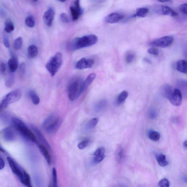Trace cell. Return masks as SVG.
Listing matches in <instances>:
<instances>
[{"mask_svg": "<svg viewBox=\"0 0 187 187\" xmlns=\"http://www.w3.org/2000/svg\"><path fill=\"white\" fill-rule=\"evenodd\" d=\"M98 39L96 35H87L81 37L75 38L69 42L67 49L70 51H74L85 47L91 46L97 42Z\"/></svg>", "mask_w": 187, "mask_h": 187, "instance_id": "cell-1", "label": "cell"}, {"mask_svg": "<svg viewBox=\"0 0 187 187\" xmlns=\"http://www.w3.org/2000/svg\"><path fill=\"white\" fill-rule=\"evenodd\" d=\"M7 160L12 172L18 178L21 183L26 186L32 187L29 175L12 158L7 157Z\"/></svg>", "mask_w": 187, "mask_h": 187, "instance_id": "cell-2", "label": "cell"}, {"mask_svg": "<svg viewBox=\"0 0 187 187\" xmlns=\"http://www.w3.org/2000/svg\"><path fill=\"white\" fill-rule=\"evenodd\" d=\"M84 81L77 78L72 81L68 87L69 99L71 101L76 100L83 92Z\"/></svg>", "mask_w": 187, "mask_h": 187, "instance_id": "cell-3", "label": "cell"}, {"mask_svg": "<svg viewBox=\"0 0 187 187\" xmlns=\"http://www.w3.org/2000/svg\"><path fill=\"white\" fill-rule=\"evenodd\" d=\"M12 124L17 131L24 137L32 142H37V140L34 134L21 119L13 118L12 119Z\"/></svg>", "mask_w": 187, "mask_h": 187, "instance_id": "cell-4", "label": "cell"}, {"mask_svg": "<svg viewBox=\"0 0 187 187\" xmlns=\"http://www.w3.org/2000/svg\"><path fill=\"white\" fill-rule=\"evenodd\" d=\"M62 123V119L60 117L50 115L44 121L42 127L47 133L53 134L58 131Z\"/></svg>", "mask_w": 187, "mask_h": 187, "instance_id": "cell-5", "label": "cell"}, {"mask_svg": "<svg viewBox=\"0 0 187 187\" xmlns=\"http://www.w3.org/2000/svg\"><path fill=\"white\" fill-rule=\"evenodd\" d=\"M62 64V55L60 52L56 54L49 60L46 64L45 67L52 76H53L57 73Z\"/></svg>", "mask_w": 187, "mask_h": 187, "instance_id": "cell-6", "label": "cell"}, {"mask_svg": "<svg viewBox=\"0 0 187 187\" xmlns=\"http://www.w3.org/2000/svg\"><path fill=\"white\" fill-rule=\"evenodd\" d=\"M22 96V92L20 89H16L9 93L0 104V112L7 108L10 104L17 101Z\"/></svg>", "mask_w": 187, "mask_h": 187, "instance_id": "cell-7", "label": "cell"}, {"mask_svg": "<svg viewBox=\"0 0 187 187\" xmlns=\"http://www.w3.org/2000/svg\"><path fill=\"white\" fill-rule=\"evenodd\" d=\"M174 40V38L171 36H165L156 39L150 43V45L153 47L165 48L171 45Z\"/></svg>", "mask_w": 187, "mask_h": 187, "instance_id": "cell-8", "label": "cell"}, {"mask_svg": "<svg viewBox=\"0 0 187 187\" xmlns=\"http://www.w3.org/2000/svg\"><path fill=\"white\" fill-rule=\"evenodd\" d=\"M168 99L172 105L177 106H180L182 99V93L180 90L178 88L173 90Z\"/></svg>", "mask_w": 187, "mask_h": 187, "instance_id": "cell-9", "label": "cell"}, {"mask_svg": "<svg viewBox=\"0 0 187 187\" xmlns=\"http://www.w3.org/2000/svg\"><path fill=\"white\" fill-rule=\"evenodd\" d=\"M70 10L73 20H77L83 13L80 4V0H76L73 5L70 7Z\"/></svg>", "mask_w": 187, "mask_h": 187, "instance_id": "cell-10", "label": "cell"}, {"mask_svg": "<svg viewBox=\"0 0 187 187\" xmlns=\"http://www.w3.org/2000/svg\"><path fill=\"white\" fill-rule=\"evenodd\" d=\"M94 64V60L93 59L82 58L76 63V67L78 70H83L91 68Z\"/></svg>", "mask_w": 187, "mask_h": 187, "instance_id": "cell-11", "label": "cell"}, {"mask_svg": "<svg viewBox=\"0 0 187 187\" xmlns=\"http://www.w3.org/2000/svg\"><path fill=\"white\" fill-rule=\"evenodd\" d=\"M55 14L54 11L52 8L49 9L44 13L43 19L47 27H50L52 25L54 19Z\"/></svg>", "mask_w": 187, "mask_h": 187, "instance_id": "cell-12", "label": "cell"}, {"mask_svg": "<svg viewBox=\"0 0 187 187\" xmlns=\"http://www.w3.org/2000/svg\"><path fill=\"white\" fill-rule=\"evenodd\" d=\"M105 149L103 147L98 148L94 154L93 162L99 163L101 162L105 158Z\"/></svg>", "mask_w": 187, "mask_h": 187, "instance_id": "cell-13", "label": "cell"}, {"mask_svg": "<svg viewBox=\"0 0 187 187\" xmlns=\"http://www.w3.org/2000/svg\"><path fill=\"white\" fill-rule=\"evenodd\" d=\"M31 127L32 129L36 133L38 138H39L40 140L41 141V142L44 144V145L46 147L47 149L50 150V151H51V150H52V148H51V147H50V144H49V142H47L46 139H45V138L44 137L43 135L41 133L40 131L37 128H36V127L34 126V125H31Z\"/></svg>", "mask_w": 187, "mask_h": 187, "instance_id": "cell-14", "label": "cell"}, {"mask_svg": "<svg viewBox=\"0 0 187 187\" xmlns=\"http://www.w3.org/2000/svg\"><path fill=\"white\" fill-rule=\"evenodd\" d=\"M123 16L117 13L110 14L106 17L105 20L107 23L110 24L116 23L122 19Z\"/></svg>", "mask_w": 187, "mask_h": 187, "instance_id": "cell-15", "label": "cell"}, {"mask_svg": "<svg viewBox=\"0 0 187 187\" xmlns=\"http://www.w3.org/2000/svg\"><path fill=\"white\" fill-rule=\"evenodd\" d=\"M12 54L11 59L9 60L8 65L10 71L11 73H14L18 68V64L17 58L16 55Z\"/></svg>", "mask_w": 187, "mask_h": 187, "instance_id": "cell-16", "label": "cell"}, {"mask_svg": "<svg viewBox=\"0 0 187 187\" xmlns=\"http://www.w3.org/2000/svg\"><path fill=\"white\" fill-rule=\"evenodd\" d=\"M3 136L6 140L9 142L14 140L16 137L14 131L10 128H6L4 130Z\"/></svg>", "mask_w": 187, "mask_h": 187, "instance_id": "cell-17", "label": "cell"}, {"mask_svg": "<svg viewBox=\"0 0 187 187\" xmlns=\"http://www.w3.org/2000/svg\"><path fill=\"white\" fill-rule=\"evenodd\" d=\"M161 13L163 15H166L173 17H176L178 16L177 12L168 6H162L161 7Z\"/></svg>", "mask_w": 187, "mask_h": 187, "instance_id": "cell-18", "label": "cell"}, {"mask_svg": "<svg viewBox=\"0 0 187 187\" xmlns=\"http://www.w3.org/2000/svg\"><path fill=\"white\" fill-rule=\"evenodd\" d=\"M38 147H39L41 154L43 156L47 163L50 164L51 163V157H50V155L48 152L47 148L42 145H39Z\"/></svg>", "mask_w": 187, "mask_h": 187, "instance_id": "cell-19", "label": "cell"}, {"mask_svg": "<svg viewBox=\"0 0 187 187\" xmlns=\"http://www.w3.org/2000/svg\"><path fill=\"white\" fill-rule=\"evenodd\" d=\"M177 69L181 73L187 74V63L184 60H181L177 62Z\"/></svg>", "mask_w": 187, "mask_h": 187, "instance_id": "cell-20", "label": "cell"}, {"mask_svg": "<svg viewBox=\"0 0 187 187\" xmlns=\"http://www.w3.org/2000/svg\"><path fill=\"white\" fill-rule=\"evenodd\" d=\"M96 77V75L94 73H92L87 76L86 79L83 82V91H85L88 88L90 85L94 81Z\"/></svg>", "mask_w": 187, "mask_h": 187, "instance_id": "cell-21", "label": "cell"}, {"mask_svg": "<svg viewBox=\"0 0 187 187\" xmlns=\"http://www.w3.org/2000/svg\"><path fill=\"white\" fill-rule=\"evenodd\" d=\"M173 90L170 86L168 84H165L162 87V94L165 98L168 99L172 92Z\"/></svg>", "mask_w": 187, "mask_h": 187, "instance_id": "cell-22", "label": "cell"}, {"mask_svg": "<svg viewBox=\"0 0 187 187\" xmlns=\"http://www.w3.org/2000/svg\"><path fill=\"white\" fill-rule=\"evenodd\" d=\"M156 159L158 163L161 166L165 167L168 165V162L166 160V156L165 155H157L156 156Z\"/></svg>", "mask_w": 187, "mask_h": 187, "instance_id": "cell-23", "label": "cell"}, {"mask_svg": "<svg viewBox=\"0 0 187 187\" xmlns=\"http://www.w3.org/2000/svg\"><path fill=\"white\" fill-rule=\"evenodd\" d=\"M149 12L148 8L145 7L138 8L136 9L135 14L133 15V17H145L147 16Z\"/></svg>", "mask_w": 187, "mask_h": 187, "instance_id": "cell-24", "label": "cell"}, {"mask_svg": "<svg viewBox=\"0 0 187 187\" xmlns=\"http://www.w3.org/2000/svg\"><path fill=\"white\" fill-rule=\"evenodd\" d=\"M37 47L34 45H30L28 49V55L30 58L33 59L36 58L38 55Z\"/></svg>", "mask_w": 187, "mask_h": 187, "instance_id": "cell-25", "label": "cell"}, {"mask_svg": "<svg viewBox=\"0 0 187 187\" xmlns=\"http://www.w3.org/2000/svg\"><path fill=\"white\" fill-rule=\"evenodd\" d=\"M148 137L150 140L153 141H159L160 139V134L157 131L154 130H150L148 132Z\"/></svg>", "mask_w": 187, "mask_h": 187, "instance_id": "cell-26", "label": "cell"}, {"mask_svg": "<svg viewBox=\"0 0 187 187\" xmlns=\"http://www.w3.org/2000/svg\"><path fill=\"white\" fill-rule=\"evenodd\" d=\"M99 119L97 118H93L90 119L87 124L86 128L88 130H92L94 129L97 124Z\"/></svg>", "mask_w": 187, "mask_h": 187, "instance_id": "cell-27", "label": "cell"}, {"mask_svg": "<svg viewBox=\"0 0 187 187\" xmlns=\"http://www.w3.org/2000/svg\"><path fill=\"white\" fill-rule=\"evenodd\" d=\"M5 27L4 30L7 33H10L14 29V25L11 20L8 19L5 22Z\"/></svg>", "mask_w": 187, "mask_h": 187, "instance_id": "cell-28", "label": "cell"}, {"mask_svg": "<svg viewBox=\"0 0 187 187\" xmlns=\"http://www.w3.org/2000/svg\"><path fill=\"white\" fill-rule=\"evenodd\" d=\"M128 96V92L126 91H122L118 96L117 99L118 103L119 104L123 103L127 99Z\"/></svg>", "mask_w": 187, "mask_h": 187, "instance_id": "cell-29", "label": "cell"}, {"mask_svg": "<svg viewBox=\"0 0 187 187\" xmlns=\"http://www.w3.org/2000/svg\"><path fill=\"white\" fill-rule=\"evenodd\" d=\"M29 96L31 99L32 102L35 105H37L40 102V99L39 96L35 92L31 91L29 93Z\"/></svg>", "mask_w": 187, "mask_h": 187, "instance_id": "cell-30", "label": "cell"}, {"mask_svg": "<svg viewBox=\"0 0 187 187\" xmlns=\"http://www.w3.org/2000/svg\"><path fill=\"white\" fill-rule=\"evenodd\" d=\"M11 74L9 75V76L6 80L5 85L6 86L8 87H12L14 83L15 77L14 75L13 74V73H11Z\"/></svg>", "mask_w": 187, "mask_h": 187, "instance_id": "cell-31", "label": "cell"}, {"mask_svg": "<svg viewBox=\"0 0 187 187\" xmlns=\"http://www.w3.org/2000/svg\"><path fill=\"white\" fill-rule=\"evenodd\" d=\"M135 54L133 52H129L126 55L125 60L126 62L128 64L131 63L134 61Z\"/></svg>", "mask_w": 187, "mask_h": 187, "instance_id": "cell-32", "label": "cell"}, {"mask_svg": "<svg viewBox=\"0 0 187 187\" xmlns=\"http://www.w3.org/2000/svg\"><path fill=\"white\" fill-rule=\"evenodd\" d=\"M23 39L22 37H19L17 38L15 40L14 44V47L16 50H18L21 49L22 46Z\"/></svg>", "mask_w": 187, "mask_h": 187, "instance_id": "cell-33", "label": "cell"}, {"mask_svg": "<svg viewBox=\"0 0 187 187\" xmlns=\"http://www.w3.org/2000/svg\"><path fill=\"white\" fill-rule=\"evenodd\" d=\"M25 64L24 63H21L20 64L19 70H18L19 76L21 78H23L24 74H25Z\"/></svg>", "mask_w": 187, "mask_h": 187, "instance_id": "cell-34", "label": "cell"}, {"mask_svg": "<svg viewBox=\"0 0 187 187\" xmlns=\"http://www.w3.org/2000/svg\"><path fill=\"white\" fill-rule=\"evenodd\" d=\"M25 23L29 27H34L35 21L33 17L32 16L27 17L25 19Z\"/></svg>", "mask_w": 187, "mask_h": 187, "instance_id": "cell-35", "label": "cell"}, {"mask_svg": "<svg viewBox=\"0 0 187 187\" xmlns=\"http://www.w3.org/2000/svg\"><path fill=\"white\" fill-rule=\"evenodd\" d=\"M53 186L56 187L58 186L57 174L56 169L55 168H53Z\"/></svg>", "mask_w": 187, "mask_h": 187, "instance_id": "cell-36", "label": "cell"}, {"mask_svg": "<svg viewBox=\"0 0 187 187\" xmlns=\"http://www.w3.org/2000/svg\"><path fill=\"white\" fill-rule=\"evenodd\" d=\"M89 143V141L88 140L83 141L80 143L78 144V148L81 150H83L88 146Z\"/></svg>", "mask_w": 187, "mask_h": 187, "instance_id": "cell-37", "label": "cell"}, {"mask_svg": "<svg viewBox=\"0 0 187 187\" xmlns=\"http://www.w3.org/2000/svg\"><path fill=\"white\" fill-rule=\"evenodd\" d=\"M158 185L161 187H168L170 186V183L168 179H163L159 181Z\"/></svg>", "mask_w": 187, "mask_h": 187, "instance_id": "cell-38", "label": "cell"}, {"mask_svg": "<svg viewBox=\"0 0 187 187\" xmlns=\"http://www.w3.org/2000/svg\"><path fill=\"white\" fill-rule=\"evenodd\" d=\"M3 42L4 45L7 48H9L10 47V43L8 36L6 35H4L3 36Z\"/></svg>", "mask_w": 187, "mask_h": 187, "instance_id": "cell-39", "label": "cell"}, {"mask_svg": "<svg viewBox=\"0 0 187 187\" xmlns=\"http://www.w3.org/2000/svg\"><path fill=\"white\" fill-rule=\"evenodd\" d=\"M147 52L150 54L157 56L159 55V51L158 50L156 47H151L148 49Z\"/></svg>", "mask_w": 187, "mask_h": 187, "instance_id": "cell-40", "label": "cell"}, {"mask_svg": "<svg viewBox=\"0 0 187 187\" xmlns=\"http://www.w3.org/2000/svg\"><path fill=\"white\" fill-rule=\"evenodd\" d=\"M179 10L183 14L186 15L187 13V4H184L180 5L179 7Z\"/></svg>", "mask_w": 187, "mask_h": 187, "instance_id": "cell-41", "label": "cell"}, {"mask_svg": "<svg viewBox=\"0 0 187 187\" xmlns=\"http://www.w3.org/2000/svg\"><path fill=\"white\" fill-rule=\"evenodd\" d=\"M6 71V67L5 63H1L0 64V73L2 75L5 74Z\"/></svg>", "mask_w": 187, "mask_h": 187, "instance_id": "cell-42", "label": "cell"}, {"mask_svg": "<svg viewBox=\"0 0 187 187\" xmlns=\"http://www.w3.org/2000/svg\"><path fill=\"white\" fill-rule=\"evenodd\" d=\"M60 19L64 23H67L69 22L68 16L65 14L63 13L60 15Z\"/></svg>", "mask_w": 187, "mask_h": 187, "instance_id": "cell-43", "label": "cell"}, {"mask_svg": "<svg viewBox=\"0 0 187 187\" xmlns=\"http://www.w3.org/2000/svg\"><path fill=\"white\" fill-rule=\"evenodd\" d=\"M4 166H5V163L2 158L0 157V170H2L4 168Z\"/></svg>", "mask_w": 187, "mask_h": 187, "instance_id": "cell-44", "label": "cell"}, {"mask_svg": "<svg viewBox=\"0 0 187 187\" xmlns=\"http://www.w3.org/2000/svg\"><path fill=\"white\" fill-rule=\"evenodd\" d=\"M156 1H160L161 2H172V0H156Z\"/></svg>", "mask_w": 187, "mask_h": 187, "instance_id": "cell-45", "label": "cell"}, {"mask_svg": "<svg viewBox=\"0 0 187 187\" xmlns=\"http://www.w3.org/2000/svg\"><path fill=\"white\" fill-rule=\"evenodd\" d=\"M144 60H145V62L148 63H151V61H150L149 60L147 59V58H145V59H144Z\"/></svg>", "mask_w": 187, "mask_h": 187, "instance_id": "cell-46", "label": "cell"}, {"mask_svg": "<svg viewBox=\"0 0 187 187\" xmlns=\"http://www.w3.org/2000/svg\"><path fill=\"white\" fill-rule=\"evenodd\" d=\"M183 146L184 147V148L185 149H187V141H186L185 142H184L183 143Z\"/></svg>", "mask_w": 187, "mask_h": 187, "instance_id": "cell-47", "label": "cell"}, {"mask_svg": "<svg viewBox=\"0 0 187 187\" xmlns=\"http://www.w3.org/2000/svg\"><path fill=\"white\" fill-rule=\"evenodd\" d=\"M0 152H5V151L4 149L0 146Z\"/></svg>", "mask_w": 187, "mask_h": 187, "instance_id": "cell-48", "label": "cell"}, {"mask_svg": "<svg viewBox=\"0 0 187 187\" xmlns=\"http://www.w3.org/2000/svg\"><path fill=\"white\" fill-rule=\"evenodd\" d=\"M58 1H62V2H65V1H66V0H58Z\"/></svg>", "mask_w": 187, "mask_h": 187, "instance_id": "cell-49", "label": "cell"}, {"mask_svg": "<svg viewBox=\"0 0 187 187\" xmlns=\"http://www.w3.org/2000/svg\"><path fill=\"white\" fill-rule=\"evenodd\" d=\"M34 1H38V0H33Z\"/></svg>", "mask_w": 187, "mask_h": 187, "instance_id": "cell-50", "label": "cell"}]
</instances>
